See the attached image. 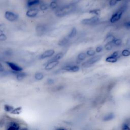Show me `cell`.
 I'll use <instances>...</instances> for the list:
<instances>
[{
  "instance_id": "obj_1",
  "label": "cell",
  "mask_w": 130,
  "mask_h": 130,
  "mask_svg": "<svg viewBox=\"0 0 130 130\" xmlns=\"http://www.w3.org/2000/svg\"><path fill=\"white\" fill-rule=\"evenodd\" d=\"M75 9V4L71 3L68 5L59 7L55 11V15L58 17H62L72 13Z\"/></svg>"
},
{
  "instance_id": "obj_2",
  "label": "cell",
  "mask_w": 130,
  "mask_h": 130,
  "mask_svg": "<svg viewBox=\"0 0 130 130\" xmlns=\"http://www.w3.org/2000/svg\"><path fill=\"white\" fill-rule=\"evenodd\" d=\"M126 10V6L123 5L122 7H121L111 16L110 19V22L111 23H115L118 21H119L121 19L123 13Z\"/></svg>"
},
{
  "instance_id": "obj_3",
  "label": "cell",
  "mask_w": 130,
  "mask_h": 130,
  "mask_svg": "<svg viewBox=\"0 0 130 130\" xmlns=\"http://www.w3.org/2000/svg\"><path fill=\"white\" fill-rule=\"evenodd\" d=\"M102 55H95V56H92L91 58L87 59L86 61L83 62L81 66L83 68H88L93 65L94 64L96 63L99 61H100L102 58Z\"/></svg>"
},
{
  "instance_id": "obj_4",
  "label": "cell",
  "mask_w": 130,
  "mask_h": 130,
  "mask_svg": "<svg viewBox=\"0 0 130 130\" xmlns=\"http://www.w3.org/2000/svg\"><path fill=\"white\" fill-rule=\"evenodd\" d=\"M20 123L15 120L7 121L5 127V130H20Z\"/></svg>"
},
{
  "instance_id": "obj_5",
  "label": "cell",
  "mask_w": 130,
  "mask_h": 130,
  "mask_svg": "<svg viewBox=\"0 0 130 130\" xmlns=\"http://www.w3.org/2000/svg\"><path fill=\"white\" fill-rule=\"evenodd\" d=\"M4 16L6 20L10 22L16 21L19 18V16L17 14L10 11H6L5 12Z\"/></svg>"
},
{
  "instance_id": "obj_6",
  "label": "cell",
  "mask_w": 130,
  "mask_h": 130,
  "mask_svg": "<svg viewBox=\"0 0 130 130\" xmlns=\"http://www.w3.org/2000/svg\"><path fill=\"white\" fill-rule=\"evenodd\" d=\"M35 30L38 36H42L45 35L48 31V27L46 25L42 23L38 24L35 28Z\"/></svg>"
},
{
  "instance_id": "obj_7",
  "label": "cell",
  "mask_w": 130,
  "mask_h": 130,
  "mask_svg": "<svg viewBox=\"0 0 130 130\" xmlns=\"http://www.w3.org/2000/svg\"><path fill=\"white\" fill-rule=\"evenodd\" d=\"M99 21V18L96 16H93L90 18H86L81 21V23L83 25H91L95 24Z\"/></svg>"
},
{
  "instance_id": "obj_8",
  "label": "cell",
  "mask_w": 130,
  "mask_h": 130,
  "mask_svg": "<svg viewBox=\"0 0 130 130\" xmlns=\"http://www.w3.org/2000/svg\"><path fill=\"white\" fill-rule=\"evenodd\" d=\"M61 70L69 72H77L80 70V67L77 64H67L63 66Z\"/></svg>"
},
{
  "instance_id": "obj_9",
  "label": "cell",
  "mask_w": 130,
  "mask_h": 130,
  "mask_svg": "<svg viewBox=\"0 0 130 130\" xmlns=\"http://www.w3.org/2000/svg\"><path fill=\"white\" fill-rule=\"evenodd\" d=\"M5 63L11 69V71H14V72H21L23 71V68L17 64V63L9 61H5Z\"/></svg>"
},
{
  "instance_id": "obj_10",
  "label": "cell",
  "mask_w": 130,
  "mask_h": 130,
  "mask_svg": "<svg viewBox=\"0 0 130 130\" xmlns=\"http://www.w3.org/2000/svg\"><path fill=\"white\" fill-rule=\"evenodd\" d=\"M55 53V51L54 49H48L45 50V51H44L40 56L39 57V59L40 60H42V59H46L47 58H49L50 57L52 56H53V55Z\"/></svg>"
},
{
  "instance_id": "obj_11",
  "label": "cell",
  "mask_w": 130,
  "mask_h": 130,
  "mask_svg": "<svg viewBox=\"0 0 130 130\" xmlns=\"http://www.w3.org/2000/svg\"><path fill=\"white\" fill-rule=\"evenodd\" d=\"M40 10L37 8H30L26 12V15L27 17L29 18H33L36 17L39 13Z\"/></svg>"
},
{
  "instance_id": "obj_12",
  "label": "cell",
  "mask_w": 130,
  "mask_h": 130,
  "mask_svg": "<svg viewBox=\"0 0 130 130\" xmlns=\"http://www.w3.org/2000/svg\"><path fill=\"white\" fill-rule=\"evenodd\" d=\"M11 72L13 74L16 78V80L18 81H22L27 76V74L26 73L24 72H14L11 71Z\"/></svg>"
},
{
  "instance_id": "obj_13",
  "label": "cell",
  "mask_w": 130,
  "mask_h": 130,
  "mask_svg": "<svg viewBox=\"0 0 130 130\" xmlns=\"http://www.w3.org/2000/svg\"><path fill=\"white\" fill-rule=\"evenodd\" d=\"M59 61L49 60L45 66V69L47 71L51 70L59 64Z\"/></svg>"
},
{
  "instance_id": "obj_14",
  "label": "cell",
  "mask_w": 130,
  "mask_h": 130,
  "mask_svg": "<svg viewBox=\"0 0 130 130\" xmlns=\"http://www.w3.org/2000/svg\"><path fill=\"white\" fill-rule=\"evenodd\" d=\"M41 3V0H28L26 3V6L28 8H30L33 6L40 5Z\"/></svg>"
},
{
  "instance_id": "obj_15",
  "label": "cell",
  "mask_w": 130,
  "mask_h": 130,
  "mask_svg": "<svg viewBox=\"0 0 130 130\" xmlns=\"http://www.w3.org/2000/svg\"><path fill=\"white\" fill-rule=\"evenodd\" d=\"M87 57V55L86 53L85 52H81L80 53L77 57L76 62L77 64L80 63L81 62H82L83 60H84Z\"/></svg>"
},
{
  "instance_id": "obj_16",
  "label": "cell",
  "mask_w": 130,
  "mask_h": 130,
  "mask_svg": "<svg viewBox=\"0 0 130 130\" xmlns=\"http://www.w3.org/2000/svg\"><path fill=\"white\" fill-rule=\"evenodd\" d=\"M64 55V53L63 52H59L56 53L55 55H54L49 60H56L59 61L60 59H61Z\"/></svg>"
},
{
  "instance_id": "obj_17",
  "label": "cell",
  "mask_w": 130,
  "mask_h": 130,
  "mask_svg": "<svg viewBox=\"0 0 130 130\" xmlns=\"http://www.w3.org/2000/svg\"><path fill=\"white\" fill-rule=\"evenodd\" d=\"M115 37L113 34H108L105 37L104 41L106 43H113V41L115 39Z\"/></svg>"
},
{
  "instance_id": "obj_18",
  "label": "cell",
  "mask_w": 130,
  "mask_h": 130,
  "mask_svg": "<svg viewBox=\"0 0 130 130\" xmlns=\"http://www.w3.org/2000/svg\"><path fill=\"white\" fill-rule=\"evenodd\" d=\"M22 111V107L21 106H18L14 108V109L10 113L12 115H19L21 113Z\"/></svg>"
},
{
  "instance_id": "obj_19",
  "label": "cell",
  "mask_w": 130,
  "mask_h": 130,
  "mask_svg": "<svg viewBox=\"0 0 130 130\" xmlns=\"http://www.w3.org/2000/svg\"><path fill=\"white\" fill-rule=\"evenodd\" d=\"M77 34V30L76 28L74 27L72 28V29L71 30L70 32L67 35V37L68 39L73 38H74V37H75L76 36Z\"/></svg>"
},
{
  "instance_id": "obj_20",
  "label": "cell",
  "mask_w": 130,
  "mask_h": 130,
  "mask_svg": "<svg viewBox=\"0 0 130 130\" xmlns=\"http://www.w3.org/2000/svg\"><path fill=\"white\" fill-rule=\"evenodd\" d=\"M14 108L15 107L13 106L10 104H5L4 105V110L7 113H10L12 112V111L14 109Z\"/></svg>"
},
{
  "instance_id": "obj_21",
  "label": "cell",
  "mask_w": 130,
  "mask_h": 130,
  "mask_svg": "<svg viewBox=\"0 0 130 130\" xmlns=\"http://www.w3.org/2000/svg\"><path fill=\"white\" fill-rule=\"evenodd\" d=\"M44 78V75L42 72H37L34 75V78L36 81H41Z\"/></svg>"
},
{
  "instance_id": "obj_22",
  "label": "cell",
  "mask_w": 130,
  "mask_h": 130,
  "mask_svg": "<svg viewBox=\"0 0 130 130\" xmlns=\"http://www.w3.org/2000/svg\"><path fill=\"white\" fill-rule=\"evenodd\" d=\"M69 40V39H68L67 37L63 38L59 41V42H58V45L59 46H64L68 43Z\"/></svg>"
},
{
  "instance_id": "obj_23",
  "label": "cell",
  "mask_w": 130,
  "mask_h": 130,
  "mask_svg": "<svg viewBox=\"0 0 130 130\" xmlns=\"http://www.w3.org/2000/svg\"><path fill=\"white\" fill-rule=\"evenodd\" d=\"M50 8H51L53 10H57L59 7L58 5V3L56 0H53L49 4Z\"/></svg>"
},
{
  "instance_id": "obj_24",
  "label": "cell",
  "mask_w": 130,
  "mask_h": 130,
  "mask_svg": "<svg viewBox=\"0 0 130 130\" xmlns=\"http://www.w3.org/2000/svg\"><path fill=\"white\" fill-rule=\"evenodd\" d=\"M118 58L114 57L113 56H112L111 55L107 57L105 59V61L107 62H109V63H115L118 60Z\"/></svg>"
},
{
  "instance_id": "obj_25",
  "label": "cell",
  "mask_w": 130,
  "mask_h": 130,
  "mask_svg": "<svg viewBox=\"0 0 130 130\" xmlns=\"http://www.w3.org/2000/svg\"><path fill=\"white\" fill-rule=\"evenodd\" d=\"M115 117V115L113 113H109L107 115H106L104 117H103V120L104 121H110L112 119H113Z\"/></svg>"
},
{
  "instance_id": "obj_26",
  "label": "cell",
  "mask_w": 130,
  "mask_h": 130,
  "mask_svg": "<svg viewBox=\"0 0 130 130\" xmlns=\"http://www.w3.org/2000/svg\"><path fill=\"white\" fill-rule=\"evenodd\" d=\"M49 8H50L49 5L46 3H41L39 6V10L40 11H46L48 10Z\"/></svg>"
},
{
  "instance_id": "obj_27",
  "label": "cell",
  "mask_w": 130,
  "mask_h": 130,
  "mask_svg": "<svg viewBox=\"0 0 130 130\" xmlns=\"http://www.w3.org/2000/svg\"><path fill=\"white\" fill-rule=\"evenodd\" d=\"M88 13L90 14L94 15V16H99L100 15L101 13V11L100 9H92L89 11Z\"/></svg>"
},
{
  "instance_id": "obj_28",
  "label": "cell",
  "mask_w": 130,
  "mask_h": 130,
  "mask_svg": "<svg viewBox=\"0 0 130 130\" xmlns=\"http://www.w3.org/2000/svg\"><path fill=\"white\" fill-rule=\"evenodd\" d=\"M113 43H106L104 46V48L107 51H110L113 48Z\"/></svg>"
},
{
  "instance_id": "obj_29",
  "label": "cell",
  "mask_w": 130,
  "mask_h": 130,
  "mask_svg": "<svg viewBox=\"0 0 130 130\" xmlns=\"http://www.w3.org/2000/svg\"><path fill=\"white\" fill-rule=\"evenodd\" d=\"M122 40L120 38H115V40L113 41V44L114 46L118 47L121 46V45L122 44Z\"/></svg>"
},
{
  "instance_id": "obj_30",
  "label": "cell",
  "mask_w": 130,
  "mask_h": 130,
  "mask_svg": "<svg viewBox=\"0 0 130 130\" xmlns=\"http://www.w3.org/2000/svg\"><path fill=\"white\" fill-rule=\"evenodd\" d=\"M121 56H124V57L129 56H130V50H129L128 49H123L121 52Z\"/></svg>"
},
{
  "instance_id": "obj_31",
  "label": "cell",
  "mask_w": 130,
  "mask_h": 130,
  "mask_svg": "<svg viewBox=\"0 0 130 130\" xmlns=\"http://www.w3.org/2000/svg\"><path fill=\"white\" fill-rule=\"evenodd\" d=\"M86 54L87 55V56H95V54H96V52H95V50H93V49H89L86 52Z\"/></svg>"
},
{
  "instance_id": "obj_32",
  "label": "cell",
  "mask_w": 130,
  "mask_h": 130,
  "mask_svg": "<svg viewBox=\"0 0 130 130\" xmlns=\"http://www.w3.org/2000/svg\"><path fill=\"white\" fill-rule=\"evenodd\" d=\"M4 54L6 56H10L13 54V50L10 49H7L4 51Z\"/></svg>"
},
{
  "instance_id": "obj_33",
  "label": "cell",
  "mask_w": 130,
  "mask_h": 130,
  "mask_svg": "<svg viewBox=\"0 0 130 130\" xmlns=\"http://www.w3.org/2000/svg\"><path fill=\"white\" fill-rule=\"evenodd\" d=\"M111 55L114 57H116L117 58H119L121 56V52H120V51L119 50H117V51H115L114 52H113V53L111 54Z\"/></svg>"
},
{
  "instance_id": "obj_34",
  "label": "cell",
  "mask_w": 130,
  "mask_h": 130,
  "mask_svg": "<svg viewBox=\"0 0 130 130\" xmlns=\"http://www.w3.org/2000/svg\"><path fill=\"white\" fill-rule=\"evenodd\" d=\"M7 29L6 25L4 23H1L0 24V34L4 33Z\"/></svg>"
},
{
  "instance_id": "obj_35",
  "label": "cell",
  "mask_w": 130,
  "mask_h": 130,
  "mask_svg": "<svg viewBox=\"0 0 130 130\" xmlns=\"http://www.w3.org/2000/svg\"><path fill=\"white\" fill-rule=\"evenodd\" d=\"M122 0H110L109 1V5L110 7H113L114 6H115L117 3H118L119 2H121Z\"/></svg>"
},
{
  "instance_id": "obj_36",
  "label": "cell",
  "mask_w": 130,
  "mask_h": 130,
  "mask_svg": "<svg viewBox=\"0 0 130 130\" xmlns=\"http://www.w3.org/2000/svg\"><path fill=\"white\" fill-rule=\"evenodd\" d=\"M121 130H130V126L126 123H123L121 125Z\"/></svg>"
},
{
  "instance_id": "obj_37",
  "label": "cell",
  "mask_w": 130,
  "mask_h": 130,
  "mask_svg": "<svg viewBox=\"0 0 130 130\" xmlns=\"http://www.w3.org/2000/svg\"><path fill=\"white\" fill-rule=\"evenodd\" d=\"M7 39V37L4 33L0 34V42L6 41Z\"/></svg>"
},
{
  "instance_id": "obj_38",
  "label": "cell",
  "mask_w": 130,
  "mask_h": 130,
  "mask_svg": "<svg viewBox=\"0 0 130 130\" xmlns=\"http://www.w3.org/2000/svg\"><path fill=\"white\" fill-rule=\"evenodd\" d=\"M103 49H104V47H102V46L100 45V46H98L96 47L95 50L96 53H100V52H101L103 51Z\"/></svg>"
},
{
  "instance_id": "obj_39",
  "label": "cell",
  "mask_w": 130,
  "mask_h": 130,
  "mask_svg": "<svg viewBox=\"0 0 130 130\" xmlns=\"http://www.w3.org/2000/svg\"><path fill=\"white\" fill-rule=\"evenodd\" d=\"M124 25L125 27H126L127 28H130V20L125 22L124 23Z\"/></svg>"
},
{
  "instance_id": "obj_40",
  "label": "cell",
  "mask_w": 130,
  "mask_h": 130,
  "mask_svg": "<svg viewBox=\"0 0 130 130\" xmlns=\"http://www.w3.org/2000/svg\"><path fill=\"white\" fill-rule=\"evenodd\" d=\"M5 71V69L4 68V66L3 64L0 62V73L4 72Z\"/></svg>"
},
{
  "instance_id": "obj_41",
  "label": "cell",
  "mask_w": 130,
  "mask_h": 130,
  "mask_svg": "<svg viewBox=\"0 0 130 130\" xmlns=\"http://www.w3.org/2000/svg\"><path fill=\"white\" fill-rule=\"evenodd\" d=\"M53 82H54V80L52 79H48L47 81V83L48 84H51L53 83Z\"/></svg>"
},
{
  "instance_id": "obj_42",
  "label": "cell",
  "mask_w": 130,
  "mask_h": 130,
  "mask_svg": "<svg viewBox=\"0 0 130 130\" xmlns=\"http://www.w3.org/2000/svg\"><path fill=\"white\" fill-rule=\"evenodd\" d=\"M20 130H29V129H28L26 127H23V128H21Z\"/></svg>"
},
{
  "instance_id": "obj_43",
  "label": "cell",
  "mask_w": 130,
  "mask_h": 130,
  "mask_svg": "<svg viewBox=\"0 0 130 130\" xmlns=\"http://www.w3.org/2000/svg\"><path fill=\"white\" fill-rule=\"evenodd\" d=\"M55 130H67L64 128H57V129H56Z\"/></svg>"
},
{
  "instance_id": "obj_44",
  "label": "cell",
  "mask_w": 130,
  "mask_h": 130,
  "mask_svg": "<svg viewBox=\"0 0 130 130\" xmlns=\"http://www.w3.org/2000/svg\"><path fill=\"white\" fill-rule=\"evenodd\" d=\"M127 2H130V0H126Z\"/></svg>"
}]
</instances>
